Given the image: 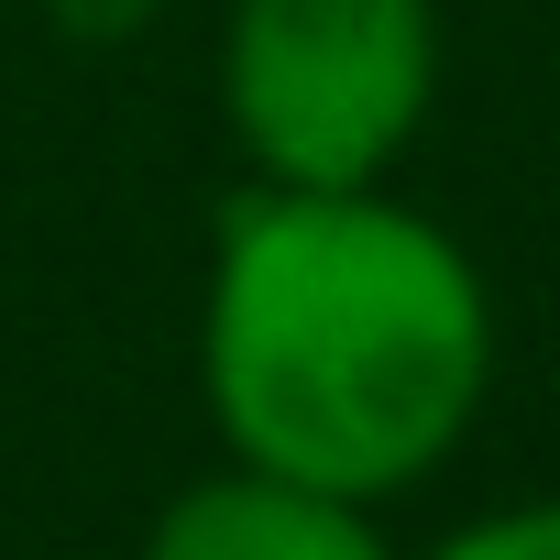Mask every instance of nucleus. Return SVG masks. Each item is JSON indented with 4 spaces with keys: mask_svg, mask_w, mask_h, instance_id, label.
Here are the masks:
<instances>
[{
    "mask_svg": "<svg viewBox=\"0 0 560 560\" xmlns=\"http://www.w3.org/2000/svg\"><path fill=\"white\" fill-rule=\"evenodd\" d=\"M494 363V275L407 187L242 176L220 198L198 264V407L220 462L407 505L472 451Z\"/></svg>",
    "mask_w": 560,
    "mask_h": 560,
    "instance_id": "f257e3e1",
    "label": "nucleus"
},
{
    "mask_svg": "<svg viewBox=\"0 0 560 560\" xmlns=\"http://www.w3.org/2000/svg\"><path fill=\"white\" fill-rule=\"evenodd\" d=\"M209 100L242 176L396 187L440 110V0H220Z\"/></svg>",
    "mask_w": 560,
    "mask_h": 560,
    "instance_id": "f03ea898",
    "label": "nucleus"
},
{
    "mask_svg": "<svg viewBox=\"0 0 560 560\" xmlns=\"http://www.w3.org/2000/svg\"><path fill=\"white\" fill-rule=\"evenodd\" d=\"M132 560H407V549L385 538V505L253 472V462H209L154 505Z\"/></svg>",
    "mask_w": 560,
    "mask_h": 560,
    "instance_id": "7ed1b4c3",
    "label": "nucleus"
},
{
    "mask_svg": "<svg viewBox=\"0 0 560 560\" xmlns=\"http://www.w3.org/2000/svg\"><path fill=\"white\" fill-rule=\"evenodd\" d=\"M407 560H560V494H527V505H483L462 527H440L429 549Z\"/></svg>",
    "mask_w": 560,
    "mask_h": 560,
    "instance_id": "20e7f679",
    "label": "nucleus"
}]
</instances>
